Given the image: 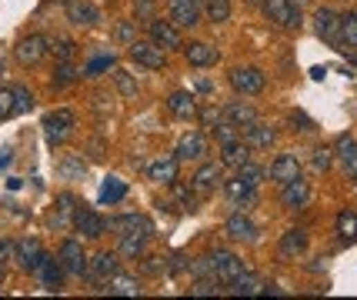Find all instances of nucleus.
Segmentation results:
<instances>
[{
    "instance_id": "57",
    "label": "nucleus",
    "mask_w": 357,
    "mask_h": 300,
    "mask_svg": "<svg viewBox=\"0 0 357 300\" xmlns=\"http://www.w3.org/2000/svg\"><path fill=\"white\" fill-rule=\"evenodd\" d=\"M324 74H327V67H314V71H311V77H314V80H324Z\"/></svg>"
},
{
    "instance_id": "51",
    "label": "nucleus",
    "mask_w": 357,
    "mask_h": 300,
    "mask_svg": "<svg viewBox=\"0 0 357 300\" xmlns=\"http://www.w3.org/2000/svg\"><path fill=\"white\" fill-rule=\"evenodd\" d=\"M154 3L157 0H134V14L140 20H154Z\"/></svg>"
},
{
    "instance_id": "5",
    "label": "nucleus",
    "mask_w": 357,
    "mask_h": 300,
    "mask_svg": "<svg viewBox=\"0 0 357 300\" xmlns=\"http://www.w3.org/2000/svg\"><path fill=\"white\" fill-rule=\"evenodd\" d=\"M77 127V117L71 111H54L44 117V137H47V144L57 147V144H64Z\"/></svg>"
},
{
    "instance_id": "20",
    "label": "nucleus",
    "mask_w": 357,
    "mask_h": 300,
    "mask_svg": "<svg viewBox=\"0 0 357 300\" xmlns=\"http://www.w3.org/2000/svg\"><path fill=\"white\" fill-rule=\"evenodd\" d=\"M167 111L174 113V117H181V120H194L197 117V97L187 94V91H174V94L167 97Z\"/></svg>"
},
{
    "instance_id": "1",
    "label": "nucleus",
    "mask_w": 357,
    "mask_h": 300,
    "mask_svg": "<svg viewBox=\"0 0 357 300\" xmlns=\"http://www.w3.org/2000/svg\"><path fill=\"white\" fill-rule=\"evenodd\" d=\"M127 57L137 67H147V71H164L167 67V50L157 47L154 40H131L127 44Z\"/></svg>"
},
{
    "instance_id": "59",
    "label": "nucleus",
    "mask_w": 357,
    "mask_h": 300,
    "mask_svg": "<svg viewBox=\"0 0 357 300\" xmlns=\"http://www.w3.org/2000/svg\"><path fill=\"white\" fill-rule=\"evenodd\" d=\"M0 287H3V267H0Z\"/></svg>"
},
{
    "instance_id": "38",
    "label": "nucleus",
    "mask_w": 357,
    "mask_h": 300,
    "mask_svg": "<svg viewBox=\"0 0 357 300\" xmlns=\"http://www.w3.org/2000/svg\"><path fill=\"white\" fill-rule=\"evenodd\" d=\"M74 80H77L74 64H71V60H60V64L54 67V77H51V87H54V91H64V87H71Z\"/></svg>"
},
{
    "instance_id": "25",
    "label": "nucleus",
    "mask_w": 357,
    "mask_h": 300,
    "mask_svg": "<svg viewBox=\"0 0 357 300\" xmlns=\"http://www.w3.org/2000/svg\"><path fill=\"white\" fill-rule=\"evenodd\" d=\"M40 254H44V247H40L37 241H30V237H24V241H17V244H14V261H20V267H24L27 274L37 267Z\"/></svg>"
},
{
    "instance_id": "46",
    "label": "nucleus",
    "mask_w": 357,
    "mask_h": 300,
    "mask_svg": "<svg viewBox=\"0 0 357 300\" xmlns=\"http://www.w3.org/2000/svg\"><path fill=\"white\" fill-rule=\"evenodd\" d=\"M237 177H241L244 184H250V187H257V184H261V177H264V170L257 167V164H250V160H247V164L237 167Z\"/></svg>"
},
{
    "instance_id": "44",
    "label": "nucleus",
    "mask_w": 357,
    "mask_h": 300,
    "mask_svg": "<svg viewBox=\"0 0 357 300\" xmlns=\"http://www.w3.org/2000/svg\"><path fill=\"white\" fill-rule=\"evenodd\" d=\"M250 190H257V187H250V184H244L241 177H230V180H227V184H224V194H227V197H230V200H234V204H237L241 197H247Z\"/></svg>"
},
{
    "instance_id": "42",
    "label": "nucleus",
    "mask_w": 357,
    "mask_h": 300,
    "mask_svg": "<svg viewBox=\"0 0 357 300\" xmlns=\"http://www.w3.org/2000/svg\"><path fill=\"white\" fill-rule=\"evenodd\" d=\"M210 133L221 140V147H224V144H230V140H241V127H237L234 120H221V124H217Z\"/></svg>"
},
{
    "instance_id": "18",
    "label": "nucleus",
    "mask_w": 357,
    "mask_h": 300,
    "mask_svg": "<svg viewBox=\"0 0 357 300\" xmlns=\"http://www.w3.org/2000/svg\"><path fill=\"white\" fill-rule=\"evenodd\" d=\"M307 197H311V187H307V180L304 177H294V180H287L284 184V194H281V204L287 210H301L307 204Z\"/></svg>"
},
{
    "instance_id": "54",
    "label": "nucleus",
    "mask_w": 357,
    "mask_h": 300,
    "mask_svg": "<svg viewBox=\"0 0 357 300\" xmlns=\"http://www.w3.org/2000/svg\"><path fill=\"white\" fill-rule=\"evenodd\" d=\"M291 124H294V131H314V120L311 117H304V113H291Z\"/></svg>"
},
{
    "instance_id": "29",
    "label": "nucleus",
    "mask_w": 357,
    "mask_h": 300,
    "mask_svg": "<svg viewBox=\"0 0 357 300\" xmlns=\"http://www.w3.org/2000/svg\"><path fill=\"white\" fill-rule=\"evenodd\" d=\"M334 157H338L340 164H344V170L354 177L357 174V140L354 137H340L338 147H334Z\"/></svg>"
},
{
    "instance_id": "14",
    "label": "nucleus",
    "mask_w": 357,
    "mask_h": 300,
    "mask_svg": "<svg viewBox=\"0 0 357 300\" xmlns=\"http://www.w3.org/2000/svg\"><path fill=\"white\" fill-rule=\"evenodd\" d=\"M74 230H80L84 237H104V230H107V221L100 217V214H94L91 207H77L74 210Z\"/></svg>"
},
{
    "instance_id": "55",
    "label": "nucleus",
    "mask_w": 357,
    "mask_h": 300,
    "mask_svg": "<svg viewBox=\"0 0 357 300\" xmlns=\"http://www.w3.org/2000/svg\"><path fill=\"white\" fill-rule=\"evenodd\" d=\"M7 261H14V244L0 237V267H3V263H7Z\"/></svg>"
},
{
    "instance_id": "52",
    "label": "nucleus",
    "mask_w": 357,
    "mask_h": 300,
    "mask_svg": "<svg viewBox=\"0 0 357 300\" xmlns=\"http://www.w3.org/2000/svg\"><path fill=\"white\" fill-rule=\"evenodd\" d=\"M201 120H204V127H207V131H214V127H217V124L224 120V113L217 111V107H207V111L201 113Z\"/></svg>"
},
{
    "instance_id": "36",
    "label": "nucleus",
    "mask_w": 357,
    "mask_h": 300,
    "mask_svg": "<svg viewBox=\"0 0 357 300\" xmlns=\"http://www.w3.org/2000/svg\"><path fill=\"white\" fill-rule=\"evenodd\" d=\"M170 187H174V200H177V207H181L184 214H194V210H197V190L187 187V184H177V180H174Z\"/></svg>"
},
{
    "instance_id": "48",
    "label": "nucleus",
    "mask_w": 357,
    "mask_h": 300,
    "mask_svg": "<svg viewBox=\"0 0 357 300\" xmlns=\"http://www.w3.org/2000/svg\"><path fill=\"white\" fill-rule=\"evenodd\" d=\"M84 170H87L84 160H74V157H64V160H60V174H64V177H80Z\"/></svg>"
},
{
    "instance_id": "9",
    "label": "nucleus",
    "mask_w": 357,
    "mask_h": 300,
    "mask_svg": "<svg viewBox=\"0 0 357 300\" xmlns=\"http://www.w3.org/2000/svg\"><path fill=\"white\" fill-rule=\"evenodd\" d=\"M167 20L174 27H197L201 24V0H167Z\"/></svg>"
},
{
    "instance_id": "8",
    "label": "nucleus",
    "mask_w": 357,
    "mask_h": 300,
    "mask_svg": "<svg viewBox=\"0 0 357 300\" xmlns=\"http://www.w3.org/2000/svg\"><path fill=\"white\" fill-rule=\"evenodd\" d=\"M47 54H51V50H47V37H40V34H30V37H24L17 47H14V57H17L20 67H37Z\"/></svg>"
},
{
    "instance_id": "49",
    "label": "nucleus",
    "mask_w": 357,
    "mask_h": 300,
    "mask_svg": "<svg viewBox=\"0 0 357 300\" xmlns=\"http://www.w3.org/2000/svg\"><path fill=\"white\" fill-rule=\"evenodd\" d=\"M107 67H113V57H100V60L84 67V77H100V71H107Z\"/></svg>"
},
{
    "instance_id": "41",
    "label": "nucleus",
    "mask_w": 357,
    "mask_h": 300,
    "mask_svg": "<svg viewBox=\"0 0 357 300\" xmlns=\"http://www.w3.org/2000/svg\"><path fill=\"white\" fill-rule=\"evenodd\" d=\"M338 234L344 241H357V214L354 210H340L338 214Z\"/></svg>"
},
{
    "instance_id": "12",
    "label": "nucleus",
    "mask_w": 357,
    "mask_h": 300,
    "mask_svg": "<svg viewBox=\"0 0 357 300\" xmlns=\"http://www.w3.org/2000/svg\"><path fill=\"white\" fill-rule=\"evenodd\" d=\"M147 34L157 47H164V50H177V47H184V40H181V27H174L170 20H147Z\"/></svg>"
},
{
    "instance_id": "16",
    "label": "nucleus",
    "mask_w": 357,
    "mask_h": 300,
    "mask_svg": "<svg viewBox=\"0 0 357 300\" xmlns=\"http://www.w3.org/2000/svg\"><path fill=\"white\" fill-rule=\"evenodd\" d=\"M224 234L230 237V241H241V244H244V241L247 244H254V241H257V227H254L250 217H244V210H241V214H234V217L227 221Z\"/></svg>"
},
{
    "instance_id": "13",
    "label": "nucleus",
    "mask_w": 357,
    "mask_h": 300,
    "mask_svg": "<svg viewBox=\"0 0 357 300\" xmlns=\"http://www.w3.org/2000/svg\"><path fill=\"white\" fill-rule=\"evenodd\" d=\"M221 180H224V164H214V160H207V164H201V167H197L194 180H190V187L204 197V194H214Z\"/></svg>"
},
{
    "instance_id": "6",
    "label": "nucleus",
    "mask_w": 357,
    "mask_h": 300,
    "mask_svg": "<svg viewBox=\"0 0 357 300\" xmlns=\"http://www.w3.org/2000/svg\"><path fill=\"white\" fill-rule=\"evenodd\" d=\"M264 84H267V77H264L261 67H234L230 71V87L244 97H257L264 91Z\"/></svg>"
},
{
    "instance_id": "10",
    "label": "nucleus",
    "mask_w": 357,
    "mask_h": 300,
    "mask_svg": "<svg viewBox=\"0 0 357 300\" xmlns=\"http://www.w3.org/2000/svg\"><path fill=\"white\" fill-rule=\"evenodd\" d=\"M57 261H60V267H64V274H67V277H84V270H87L84 247L77 244V241H64V244H60V254H57Z\"/></svg>"
},
{
    "instance_id": "26",
    "label": "nucleus",
    "mask_w": 357,
    "mask_h": 300,
    "mask_svg": "<svg viewBox=\"0 0 357 300\" xmlns=\"http://www.w3.org/2000/svg\"><path fill=\"white\" fill-rule=\"evenodd\" d=\"M247 160H250V144H247L244 137H241V140H230V144L221 147V164H224V167H241Z\"/></svg>"
},
{
    "instance_id": "21",
    "label": "nucleus",
    "mask_w": 357,
    "mask_h": 300,
    "mask_svg": "<svg viewBox=\"0 0 357 300\" xmlns=\"http://www.w3.org/2000/svg\"><path fill=\"white\" fill-rule=\"evenodd\" d=\"M184 57H187L190 67H210V64H217V47L207 40H194L184 47Z\"/></svg>"
},
{
    "instance_id": "22",
    "label": "nucleus",
    "mask_w": 357,
    "mask_h": 300,
    "mask_svg": "<svg viewBox=\"0 0 357 300\" xmlns=\"http://www.w3.org/2000/svg\"><path fill=\"white\" fill-rule=\"evenodd\" d=\"M241 137L250 144V150L254 147H271V144L277 140V131H274V127H267V124H261V120H254V124L241 127Z\"/></svg>"
},
{
    "instance_id": "17",
    "label": "nucleus",
    "mask_w": 357,
    "mask_h": 300,
    "mask_svg": "<svg viewBox=\"0 0 357 300\" xmlns=\"http://www.w3.org/2000/svg\"><path fill=\"white\" fill-rule=\"evenodd\" d=\"M67 20L77 24V27H94L100 20V10L91 0H67Z\"/></svg>"
},
{
    "instance_id": "4",
    "label": "nucleus",
    "mask_w": 357,
    "mask_h": 300,
    "mask_svg": "<svg viewBox=\"0 0 357 300\" xmlns=\"http://www.w3.org/2000/svg\"><path fill=\"white\" fill-rule=\"evenodd\" d=\"M113 274H117V254L113 250H100L97 257L87 261V270H84V277L94 283V290H107V281Z\"/></svg>"
},
{
    "instance_id": "37",
    "label": "nucleus",
    "mask_w": 357,
    "mask_h": 300,
    "mask_svg": "<svg viewBox=\"0 0 357 300\" xmlns=\"http://www.w3.org/2000/svg\"><path fill=\"white\" fill-rule=\"evenodd\" d=\"M227 117L237 124V127H247V124H254V120H261L257 117V111L250 107V104H241V100H234L230 107H227Z\"/></svg>"
},
{
    "instance_id": "34",
    "label": "nucleus",
    "mask_w": 357,
    "mask_h": 300,
    "mask_svg": "<svg viewBox=\"0 0 357 300\" xmlns=\"http://www.w3.org/2000/svg\"><path fill=\"white\" fill-rule=\"evenodd\" d=\"M113 87H117V94L124 97V100H134L137 97V77L131 71H124V67H117L113 71Z\"/></svg>"
},
{
    "instance_id": "32",
    "label": "nucleus",
    "mask_w": 357,
    "mask_h": 300,
    "mask_svg": "<svg viewBox=\"0 0 357 300\" xmlns=\"http://www.w3.org/2000/svg\"><path fill=\"white\" fill-rule=\"evenodd\" d=\"M338 44L344 47V50H351V47H357V14H344V17H340Z\"/></svg>"
},
{
    "instance_id": "24",
    "label": "nucleus",
    "mask_w": 357,
    "mask_h": 300,
    "mask_svg": "<svg viewBox=\"0 0 357 300\" xmlns=\"http://www.w3.org/2000/svg\"><path fill=\"white\" fill-rule=\"evenodd\" d=\"M277 250H281L284 261H298V257H304V250H307V234L304 230H287L281 237V244H277Z\"/></svg>"
},
{
    "instance_id": "30",
    "label": "nucleus",
    "mask_w": 357,
    "mask_h": 300,
    "mask_svg": "<svg viewBox=\"0 0 357 300\" xmlns=\"http://www.w3.org/2000/svg\"><path fill=\"white\" fill-rule=\"evenodd\" d=\"M107 294H113V297H140V283L127 274H113L107 281Z\"/></svg>"
},
{
    "instance_id": "43",
    "label": "nucleus",
    "mask_w": 357,
    "mask_h": 300,
    "mask_svg": "<svg viewBox=\"0 0 357 300\" xmlns=\"http://www.w3.org/2000/svg\"><path fill=\"white\" fill-rule=\"evenodd\" d=\"M331 164H334V150H331V147H318V150H314V157H311V167H314V174H327V170H331Z\"/></svg>"
},
{
    "instance_id": "53",
    "label": "nucleus",
    "mask_w": 357,
    "mask_h": 300,
    "mask_svg": "<svg viewBox=\"0 0 357 300\" xmlns=\"http://www.w3.org/2000/svg\"><path fill=\"white\" fill-rule=\"evenodd\" d=\"M113 34H117V40H124V44H131V40H137V37H134V24H131V20L117 24V30H113Z\"/></svg>"
},
{
    "instance_id": "50",
    "label": "nucleus",
    "mask_w": 357,
    "mask_h": 300,
    "mask_svg": "<svg viewBox=\"0 0 357 300\" xmlns=\"http://www.w3.org/2000/svg\"><path fill=\"white\" fill-rule=\"evenodd\" d=\"M14 117V91H0V120Z\"/></svg>"
},
{
    "instance_id": "15",
    "label": "nucleus",
    "mask_w": 357,
    "mask_h": 300,
    "mask_svg": "<svg viewBox=\"0 0 357 300\" xmlns=\"http://www.w3.org/2000/svg\"><path fill=\"white\" fill-rule=\"evenodd\" d=\"M207 153V137L201 131H190L181 137V144H177V150H174V157H177V164L181 160H201Z\"/></svg>"
},
{
    "instance_id": "7",
    "label": "nucleus",
    "mask_w": 357,
    "mask_h": 300,
    "mask_svg": "<svg viewBox=\"0 0 357 300\" xmlns=\"http://www.w3.org/2000/svg\"><path fill=\"white\" fill-rule=\"evenodd\" d=\"M30 277L44 287V290H60V281H64V267H60V261H54L47 250L40 254L37 267L30 270Z\"/></svg>"
},
{
    "instance_id": "39",
    "label": "nucleus",
    "mask_w": 357,
    "mask_h": 300,
    "mask_svg": "<svg viewBox=\"0 0 357 300\" xmlns=\"http://www.w3.org/2000/svg\"><path fill=\"white\" fill-rule=\"evenodd\" d=\"M210 24H227L230 20V0H204L201 3Z\"/></svg>"
},
{
    "instance_id": "28",
    "label": "nucleus",
    "mask_w": 357,
    "mask_h": 300,
    "mask_svg": "<svg viewBox=\"0 0 357 300\" xmlns=\"http://www.w3.org/2000/svg\"><path fill=\"white\" fill-rule=\"evenodd\" d=\"M314 20H318V37L327 40V44H338V27H340L338 14L327 10V7H320L318 14H314Z\"/></svg>"
},
{
    "instance_id": "31",
    "label": "nucleus",
    "mask_w": 357,
    "mask_h": 300,
    "mask_svg": "<svg viewBox=\"0 0 357 300\" xmlns=\"http://www.w3.org/2000/svg\"><path fill=\"white\" fill-rule=\"evenodd\" d=\"M74 204H77L74 194H60V197H57V217H54V227H60V230L74 227V210H77Z\"/></svg>"
},
{
    "instance_id": "23",
    "label": "nucleus",
    "mask_w": 357,
    "mask_h": 300,
    "mask_svg": "<svg viewBox=\"0 0 357 300\" xmlns=\"http://www.w3.org/2000/svg\"><path fill=\"white\" fill-rule=\"evenodd\" d=\"M294 177H301V164H298V157L294 153H277L274 157V164H271V180H294Z\"/></svg>"
},
{
    "instance_id": "35",
    "label": "nucleus",
    "mask_w": 357,
    "mask_h": 300,
    "mask_svg": "<svg viewBox=\"0 0 357 300\" xmlns=\"http://www.w3.org/2000/svg\"><path fill=\"white\" fill-rule=\"evenodd\" d=\"M144 247H147V237H144V234H124L117 254H124V257L137 261V257H144Z\"/></svg>"
},
{
    "instance_id": "58",
    "label": "nucleus",
    "mask_w": 357,
    "mask_h": 300,
    "mask_svg": "<svg viewBox=\"0 0 357 300\" xmlns=\"http://www.w3.org/2000/svg\"><path fill=\"white\" fill-rule=\"evenodd\" d=\"M351 187H354V194H357V174H354V177H351Z\"/></svg>"
},
{
    "instance_id": "11",
    "label": "nucleus",
    "mask_w": 357,
    "mask_h": 300,
    "mask_svg": "<svg viewBox=\"0 0 357 300\" xmlns=\"http://www.w3.org/2000/svg\"><path fill=\"white\" fill-rule=\"evenodd\" d=\"M107 230H113L117 237L124 234H144V237H154V224L140 214H120V217H111L107 221Z\"/></svg>"
},
{
    "instance_id": "45",
    "label": "nucleus",
    "mask_w": 357,
    "mask_h": 300,
    "mask_svg": "<svg viewBox=\"0 0 357 300\" xmlns=\"http://www.w3.org/2000/svg\"><path fill=\"white\" fill-rule=\"evenodd\" d=\"M14 91V113H27L34 107V94L27 87H10Z\"/></svg>"
},
{
    "instance_id": "19",
    "label": "nucleus",
    "mask_w": 357,
    "mask_h": 300,
    "mask_svg": "<svg viewBox=\"0 0 357 300\" xmlns=\"http://www.w3.org/2000/svg\"><path fill=\"white\" fill-rule=\"evenodd\" d=\"M227 287H230L234 297H264V294H267V283H264V277H257V274H241L237 281H230Z\"/></svg>"
},
{
    "instance_id": "27",
    "label": "nucleus",
    "mask_w": 357,
    "mask_h": 300,
    "mask_svg": "<svg viewBox=\"0 0 357 300\" xmlns=\"http://www.w3.org/2000/svg\"><path fill=\"white\" fill-rule=\"evenodd\" d=\"M147 177H151L154 184L170 187V184L177 180V157H161V160H154L151 167H147Z\"/></svg>"
},
{
    "instance_id": "47",
    "label": "nucleus",
    "mask_w": 357,
    "mask_h": 300,
    "mask_svg": "<svg viewBox=\"0 0 357 300\" xmlns=\"http://www.w3.org/2000/svg\"><path fill=\"white\" fill-rule=\"evenodd\" d=\"M217 294V281L214 277H197V283L190 287V297H214Z\"/></svg>"
},
{
    "instance_id": "2",
    "label": "nucleus",
    "mask_w": 357,
    "mask_h": 300,
    "mask_svg": "<svg viewBox=\"0 0 357 300\" xmlns=\"http://www.w3.org/2000/svg\"><path fill=\"white\" fill-rule=\"evenodd\" d=\"M207 270H210V277L217 283H230L244 274V263L237 261V254H230V250H214V254H207Z\"/></svg>"
},
{
    "instance_id": "40",
    "label": "nucleus",
    "mask_w": 357,
    "mask_h": 300,
    "mask_svg": "<svg viewBox=\"0 0 357 300\" xmlns=\"http://www.w3.org/2000/svg\"><path fill=\"white\" fill-rule=\"evenodd\" d=\"M47 50H51L57 60H71V57L77 54V44L71 37H54V40H47Z\"/></svg>"
},
{
    "instance_id": "3",
    "label": "nucleus",
    "mask_w": 357,
    "mask_h": 300,
    "mask_svg": "<svg viewBox=\"0 0 357 300\" xmlns=\"http://www.w3.org/2000/svg\"><path fill=\"white\" fill-rule=\"evenodd\" d=\"M261 10H264V17H267V24H274V27H281V30L301 27V10H298L291 0H264Z\"/></svg>"
},
{
    "instance_id": "33",
    "label": "nucleus",
    "mask_w": 357,
    "mask_h": 300,
    "mask_svg": "<svg viewBox=\"0 0 357 300\" xmlns=\"http://www.w3.org/2000/svg\"><path fill=\"white\" fill-rule=\"evenodd\" d=\"M124 197H127V184L120 177H107L100 187V204H120Z\"/></svg>"
},
{
    "instance_id": "56",
    "label": "nucleus",
    "mask_w": 357,
    "mask_h": 300,
    "mask_svg": "<svg viewBox=\"0 0 357 300\" xmlns=\"http://www.w3.org/2000/svg\"><path fill=\"white\" fill-rule=\"evenodd\" d=\"M10 160H14V157H10V150H0V167H7Z\"/></svg>"
},
{
    "instance_id": "60",
    "label": "nucleus",
    "mask_w": 357,
    "mask_h": 300,
    "mask_svg": "<svg viewBox=\"0 0 357 300\" xmlns=\"http://www.w3.org/2000/svg\"><path fill=\"white\" fill-rule=\"evenodd\" d=\"M247 3H264V0H247Z\"/></svg>"
}]
</instances>
